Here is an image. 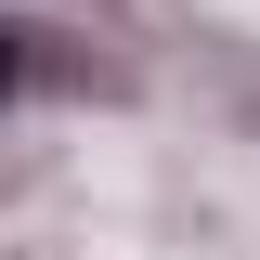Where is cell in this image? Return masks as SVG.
<instances>
[{"instance_id":"cell-1","label":"cell","mask_w":260,"mask_h":260,"mask_svg":"<svg viewBox=\"0 0 260 260\" xmlns=\"http://www.w3.org/2000/svg\"><path fill=\"white\" fill-rule=\"evenodd\" d=\"M26 78H52V39H39V26H0V104L26 91Z\"/></svg>"}]
</instances>
